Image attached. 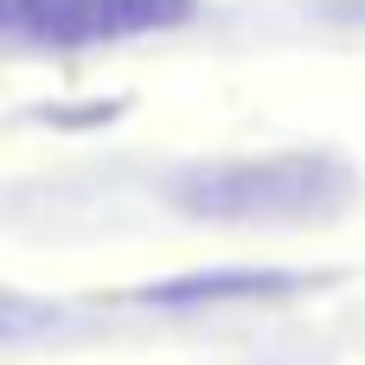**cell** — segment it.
<instances>
[{
    "mask_svg": "<svg viewBox=\"0 0 365 365\" xmlns=\"http://www.w3.org/2000/svg\"><path fill=\"white\" fill-rule=\"evenodd\" d=\"M167 205L199 225H257V231H295V225H334L346 205H359L365 180L346 154L327 148H282V154H225V160H186L167 173Z\"/></svg>",
    "mask_w": 365,
    "mask_h": 365,
    "instance_id": "obj_1",
    "label": "cell"
},
{
    "mask_svg": "<svg viewBox=\"0 0 365 365\" xmlns=\"http://www.w3.org/2000/svg\"><path fill=\"white\" fill-rule=\"evenodd\" d=\"M327 276H302V269H180V276H160V282H141L128 289L135 308H154V314H212V308H276V302H295L308 289H321Z\"/></svg>",
    "mask_w": 365,
    "mask_h": 365,
    "instance_id": "obj_2",
    "label": "cell"
},
{
    "mask_svg": "<svg viewBox=\"0 0 365 365\" xmlns=\"http://www.w3.org/2000/svg\"><path fill=\"white\" fill-rule=\"evenodd\" d=\"M199 13V0H51L26 45L45 51H83V45H109V38H135V32H167L186 26Z\"/></svg>",
    "mask_w": 365,
    "mask_h": 365,
    "instance_id": "obj_3",
    "label": "cell"
},
{
    "mask_svg": "<svg viewBox=\"0 0 365 365\" xmlns=\"http://www.w3.org/2000/svg\"><path fill=\"white\" fill-rule=\"evenodd\" d=\"M38 314L26 308V302H13V295H0V334H19V327H32Z\"/></svg>",
    "mask_w": 365,
    "mask_h": 365,
    "instance_id": "obj_4",
    "label": "cell"
},
{
    "mask_svg": "<svg viewBox=\"0 0 365 365\" xmlns=\"http://www.w3.org/2000/svg\"><path fill=\"white\" fill-rule=\"evenodd\" d=\"M340 19H365V0H359V6H340Z\"/></svg>",
    "mask_w": 365,
    "mask_h": 365,
    "instance_id": "obj_5",
    "label": "cell"
}]
</instances>
